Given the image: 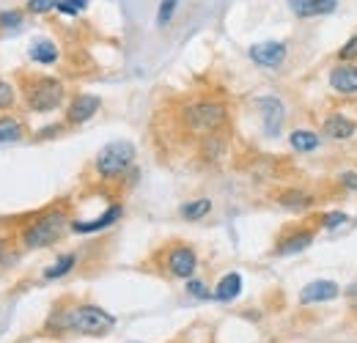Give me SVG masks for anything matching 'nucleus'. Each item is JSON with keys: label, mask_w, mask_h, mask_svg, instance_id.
<instances>
[{"label": "nucleus", "mask_w": 357, "mask_h": 343, "mask_svg": "<svg viewBox=\"0 0 357 343\" xmlns=\"http://www.w3.org/2000/svg\"><path fill=\"white\" fill-rule=\"evenodd\" d=\"M330 88L341 96H355L357 93V66L355 63H338L330 72Z\"/></svg>", "instance_id": "nucleus-12"}, {"label": "nucleus", "mask_w": 357, "mask_h": 343, "mask_svg": "<svg viewBox=\"0 0 357 343\" xmlns=\"http://www.w3.org/2000/svg\"><path fill=\"white\" fill-rule=\"evenodd\" d=\"M225 119H228L225 105L223 102H212V99H198V102H192V105H187L181 110V121H184L187 132L204 135V137L220 132Z\"/></svg>", "instance_id": "nucleus-3"}, {"label": "nucleus", "mask_w": 357, "mask_h": 343, "mask_svg": "<svg viewBox=\"0 0 357 343\" xmlns=\"http://www.w3.org/2000/svg\"><path fill=\"white\" fill-rule=\"evenodd\" d=\"M28 55L33 63H42V66H50L58 61V44L50 42V39H36V42L28 47Z\"/></svg>", "instance_id": "nucleus-18"}, {"label": "nucleus", "mask_w": 357, "mask_h": 343, "mask_svg": "<svg viewBox=\"0 0 357 343\" xmlns=\"http://www.w3.org/2000/svg\"><path fill=\"white\" fill-rule=\"evenodd\" d=\"M209 212H212V201H209V198H195V201H187V204H181V209H178V215L184 217V220H190V222L204 220Z\"/></svg>", "instance_id": "nucleus-20"}, {"label": "nucleus", "mask_w": 357, "mask_h": 343, "mask_svg": "<svg viewBox=\"0 0 357 343\" xmlns=\"http://www.w3.org/2000/svg\"><path fill=\"white\" fill-rule=\"evenodd\" d=\"M55 6H58V0H28V11L31 14H47Z\"/></svg>", "instance_id": "nucleus-30"}, {"label": "nucleus", "mask_w": 357, "mask_h": 343, "mask_svg": "<svg viewBox=\"0 0 357 343\" xmlns=\"http://www.w3.org/2000/svg\"><path fill=\"white\" fill-rule=\"evenodd\" d=\"M165 269L171 277L178 280H190L198 269V256L190 245H174L168 253H165Z\"/></svg>", "instance_id": "nucleus-6"}, {"label": "nucleus", "mask_w": 357, "mask_h": 343, "mask_svg": "<svg viewBox=\"0 0 357 343\" xmlns=\"http://www.w3.org/2000/svg\"><path fill=\"white\" fill-rule=\"evenodd\" d=\"M286 44L283 42H259L250 47V61L261 69H278L286 61Z\"/></svg>", "instance_id": "nucleus-8"}, {"label": "nucleus", "mask_w": 357, "mask_h": 343, "mask_svg": "<svg viewBox=\"0 0 357 343\" xmlns=\"http://www.w3.org/2000/svg\"><path fill=\"white\" fill-rule=\"evenodd\" d=\"M313 228H294L289 234H283L275 245V256H294V253H303L313 245Z\"/></svg>", "instance_id": "nucleus-9"}, {"label": "nucleus", "mask_w": 357, "mask_h": 343, "mask_svg": "<svg viewBox=\"0 0 357 343\" xmlns=\"http://www.w3.org/2000/svg\"><path fill=\"white\" fill-rule=\"evenodd\" d=\"M321 132H324L330 140H349V137H355L357 121L347 119L344 113H333V116H327V119H324Z\"/></svg>", "instance_id": "nucleus-14"}, {"label": "nucleus", "mask_w": 357, "mask_h": 343, "mask_svg": "<svg viewBox=\"0 0 357 343\" xmlns=\"http://www.w3.org/2000/svg\"><path fill=\"white\" fill-rule=\"evenodd\" d=\"M347 300H349V307L357 310V283H352V286L347 289Z\"/></svg>", "instance_id": "nucleus-32"}, {"label": "nucleus", "mask_w": 357, "mask_h": 343, "mask_svg": "<svg viewBox=\"0 0 357 343\" xmlns=\"http://www.w3.org/2000/svg\"><path fill=\"white\" fill-rule=\"evenodd\" d=\"M86 6H89V0H58V6H55V8H58L61 14L75 17V14H80Z\"/></svg>", "instance_id": "nucleus-26"}, {"label": "nucleus", "mask_w": 357, "mask_h": 343, "mask_svg": "<svg viewBox=\"0 0 357 343\" xmlns=\"http://www.w3.org/2000/svg\"><path fill=\"white\" fill-rule=\"evenodd\" d=\"M99 107H102V99L99 96H93V93H77L72 102H69V107H66V121L69 124H86L91 121L96 113H99Z\"/></svg>", "instance_id": "nucleus-7"}, {"label": "nucleus", "mask_w": 357, "mask_h": 343, "mask_svg": "<svg viewBox=\"0 0 357 343\" xmlns=\"http://www.w3.org/2000/svg\"><path fill=\"white\" fill-rule=\"evenodd\" d=\"M20 22H22V11H17V8H11V11H0V28L6 31H14V28H20Z\"/></svg>", "instance_id": "nucleus-25"}, {"label": "nucleus", "mask_w": 357, "mask_h": 343, "mask_svg": "<svg viewBox=\"0 0 357 343\" xmlns=\"http://www.w3.org/2000/svg\"><path fill=\"white\" fill-rule=\"evenodd\" d=\"M347 220H349V217L344 215V212H327V215H321L319 225H321L324 231H335V228L347 225Z\"/></svg>", "instance_id": "nucleus-24"}, {"label": "nucleus", "mask_w": 357, "mask_h": 343, "mask_svg": "<svg viewBox=\"0 0 357 343\" xmlns=\"http://www.w3.org/2000/svg\"><path fill=\"white\" fill-rule=\"evenodd\" d=\"M66 225H72L69 222V212L63 209V206H55V209H47L45 215H39L25 231H22V245L28 247V250H42V247H50V245H55L61 236H63V231H66Z\"/></svg>", "instance_id": "nucleus-2"}, {"label": "nucleus", "mask_w": 357, "mask_h": 343, "mask_svg": "<svg viewBox=\"0 0 357 343\" xmlns=\"http://www.w3.org/2000/svg\"><path fill=\"white\" fill-rule=\"evenodd\" d=\"M289 8L297 17H324L338 8V0H289Z\"/></svg>", "instance_id": "nucleus-15"}, {"label": "nucleus", "mask_w": 357, "mask_h": 343, "mask_svg": "<svg viewBox=\"0 0 357 343\" xmlns=\"http://www.w3.org/2000/svg\"><path fill=\"white\" fill-rule=\"evenodd\" d=\"M341 184H344L347 190H357V173L355 171L341 173Z\"/></svg>", "instance_id": "nucleus-31"}, {"label": "nucleus", "mask_w": 357, "mask_h": 343, "mask_svg": "<svg viewBox=\"0 0 357 343\" xmlns=\"http://www.w3.org/2000/svg\"><path fill=\"white\" fill-rule=\"evenodd\" d=\"M239 294H242V275H236V272L223 275V277H220V283H218V289H215V300L218 302H234Z\"/></svg>", "instance_id": "nucleus-17"}, {"label": "nucleus", "mask_w": 357, "mask_h": 343, "mask_svg": "<svg viewBox=\"0 0 357 343\" xmlns=\"http://www.w3.org/2000/svg\"><path fill=\"white\" fill-rule=\"evenodd\" d=\"M187 291L195 297V300H212V291L206 289V283H201V280H187Z\"/></svg>", "instance_id": "nucleus-29"}, {"label": "nucleus", "mask_w": 357, "mask_h": 343, "mask_svg": "<svg viewBox=\"0 0 357 343\" xmlns=\"http://www.w3.org/2000/svg\"><path fill=\"white\" fill-rule=\"evenodd\" d=\"M121 215H124V206L121 204H113V206H107V212H102V215L93 217V220H72V231L75 234H96L102 228H110L116 220H121Z\"/></svg>", "instance_id": "nucleus-13"}, {"label": "nucleus", "mask_w": 357, "mask_h": 343, "mask_svg": "<svg viewBox=\"0 0 357 343\" xmlns=\"http://www.w3.org/2000/svg\"><path fill=\"white\" fill-rule=\"evenodd\" d=\"M341 297V289L335 280H313L300 291V305H319V302H333Z\"/></svg>", "instance_id": "nucleus-11"}, {"label": "nucleus", "mask_w": 357, "mask_h": 343, "mask_svg": "<svg viewBox=\"0 0 357 343\" xmlns=\"http://www.w3.org/2000/svg\"><path fill=\"white\" fill-rule=\"evenodd\" d=\"M176 6H178V0H162V3H160V8H157V25H160V28H165V25L174 20Z\"/></svg>", "instance_id": "nucleus-23"}, {"label": "nucleus", "mask_w": 357, "mask_h": 343, "mask_svg": "<svg viewBox=\"0 0 357 343\" xmlns=\"http://www.w3.org/2000/svg\"><path fill=\"white\" fill-rule=\"evenodd\" d=\"M75 264H77V256H75V253H63V256L58 258L50 269H45V277L47 280H58V277L69 275V272L75 269Z\"/></svg>", "instance_id": "nucleus-21"}, {"label": "nucleus", "mask_w": 357, "mask_h": 343, "mask_svg": "<svg viewBox=\"0 0 357 343\" xmlns=\"http://www.w3.org/2000/svg\"><path fill=\"white\" fill-rule=\"evenodd\" d=\"M22 124L17 121V119H11V116H0V143H14V140H20L22 137Z\"/></svg>", "instance_id": "nucleus-22"}, {"label": "nucleus", "mask_w": 357, "mask_h": 343, "mask_svg": "<svg viewBox=\"0 0 357 343\" xmlns=\"http://www.w3.org/2000/svg\"><path fill=\"white\" fill-rule=\"evenodd\" d=\"M278 204H280L283 209L303 212V209H308V206L316 204V198H313L311 192H303V190H289V192H283V195L278 198Z\"/></svg>", "instance_id": "nucleus-19"}, {"label": "nucleus", "mask_w": 357, "mask_h": 343, "mask_svg": "<svg viewBox=\"0 0 357 343\" xmlns=\"http://www.w3.org/2000/svg\"><path fill=\"white\" fill-rule=\"evenodd\" d=\"M3 258H6V242L0 239V264H3Z\"/></svg>", "instance_id": "nucleus-33"}, {"label": "nucleus", "mask_w": 357, "mask_h": 343, "mask_svg": "<svg viewBox=\"0 0 357 343\" xmlns=\"http://www.w3.org/2000/svg\"><path fill=\"white\" fill-rule=\"evenodd\" d=\"M17 102V91L11 83H6L3 77H0V110H6V107H11Z\"/></svg>", "instance_id": "nucleus-27"}, {"label": "nucleus", "mask_w": 357, "mask_h": 343, "mask_svg": "<svg viewBox=\"0 0 357 343\" xmlns=\"http://www.w3.org/2000/svg\"><path fill=\"white\" fill-rule=\"evenodd\" d=\"M63 96H66V88L55 77L42 75V77H31L25 83V105L33 113H52V110H58L63 105Z\"/></svg>", "instance_id": "nucleus-5"}, {"label": "nucleus", "mask_w": 357, "mask_h": 343, "mask_svg": "<svg viewBox=\"0 0 357 343\" xmlns=\"http://www.w3.org/2000/svg\"><path fill=\"white\" fill-rule=\"evenodd\" d=\"M256 107L261 113V121H264V132L267 135H278L280 127H283V119H286V110H283V102L275 99V96H261L256 99Z\"/></svg>", "instance_id": "nucleus-10"}, {"label": "nucleus", "mask_w": 357, "mask_h": 343, "mask_svg": "<svg viewBox=\"0 0 357 343\" xmlns=\"http://www.w3.org/2000/svg\"><path fill=\"white\" fill-rule=\"evenodd\" d=\"M116 327V316L107 313L99 305H75V307H61L50 316L47 330L52 333H80L91 338H102L107 333H113Z\"/></svg>", "instance_id": "nucleus-1"}, {"label": "nucleus", "mask_w": 357, "mask_h": 343, "mask_svg": "<svg viewBox=\"0 0 357 343\" xmlns=\"http://www.w3.org/2000/svg\"><path fill=\"white\" fill-rule=\"evenodd\" d=\"M338 61H341V63H355L357 61V33L338 49Z\"/></svg>", "instance_id": "nucleus-28"}, {"label": "nucleus", "mask_w": 357, "mask_h": 343, "mask_svg": "<svg viewBox=\"0 0 357 343\" xmlns=\"http://www.w3.org/2000/svg\"><path fill=\"white\" fill-rule=\"evenodd\" d=\"M135 162V146L130 140H110L107 146L99 148L96 154V176L105 178V181H113V178H121L124 173L132 168Z\"/></svg>", "instance_id": "nucleus-4"}, {"label": "nucleus", "mask_w": 357, "mask_h": 343, "mask_svg": "<svg viewBox=\"0 0 357 343\" xmlns=\"http://www.w3.org/2000/svg\"><path fill=\"white\" fill-rule=\"evenodd\" d=\"M289 143H291V148H294L297 154H311V151H316V148L321 146V137H319V132H313V129H294V132L289 135Z\"/></svg>", "instance_id": "nucleus-16"}]
</instances>
